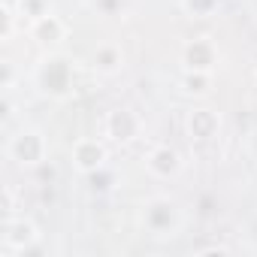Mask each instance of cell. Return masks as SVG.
Here are the masks:
<instances>
[{
    "mask_svg": "<svg viewBox=\"0 0 257 257\" xmlns=\"http://www.w3.org/2000/svg\"><path fill=\"white\" fill-rule=\"evenodd\" d=\"M40 137L37 134H19L16 140H13V146H10V152H13V158L19 161V164H37L40 161V152H31V143H37Z\"/></svg>",
    "mask_w": 257,
    "mask_h": 257,
    "instance_id": "7a4b0ae2",
    "label": "cell"
},
{
    "mask_svg": "<svg viewBox=\"0 0 257 257\" xmlns=\"http://www.w3.org/2000/svg\"><path fill=\"white\" fill-rule=\"evenodd\" d=\"M85 149H88L85 143L76 146V164H79L82 170H97V167L103 164V149H100L97 143H91V152H85Z\"/></svg>",
    "mask_w": 257,
    "mask_h": 257,
    "instance_id": "3957f363",
    "label": "cell"
},
{
    "mask_svg": "<svg viewBox=\"0 0 257 257\" xmlns=\"http://www.w3.org/2000/svg\"><path fill=\"white\" fill-rule=\"evenodd\" d=\"M37 242V227L25 218H7L4 227V248L7 251H28V245Z\"/></svg>",
    "mask_w": 257,
    "mask_h": 257,
    "instance_id": "6da1fadb",
    "label": "cell"
}]
</instances>
